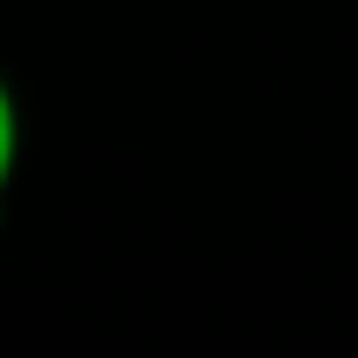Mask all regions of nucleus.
<instances>
[{
    "instance_id": "nucleus-1",
    "label": "nucleus",
    "mask_w": 358,
    "mask_h": 358,
    "mask_svg": "<svg viewBox=\"0 0 358 358\" xmlns=\"http://www.w3.org/2000/svg\"><path fill=\"white\" fill-rule=\"evenodd\" d=\"M13 173H20V100L0 73V199L13 192Z\"/></svg>"
}]
</instances>
